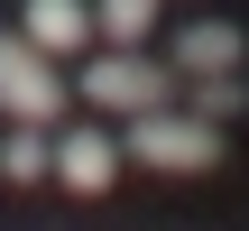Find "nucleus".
Listing matches in <instances>:
<instances>
[{
	"label": "nucleus",
	"instance_id": "nucleus-1",
	"mask_svg": "<svg viewBox=\"0 0 249 231\" xmlns=\"http://www.w3.org/2000/svg\"><path fill=\"white\" fill-rule=\"evenodd\" d=\"M129 157H148L166 176H203V167H222V130L203 111H139L129 120Z\"/></svg>",
	"mask_w": 249,
	"mask_h": 231
},
{
	"label": "nucleus",
	"instance_id": "nucleus-2",
	"mask_svg": "<svg viewBox=\"0 0 249 231\" xmlns=\"http://www.w3.org/2000/svg\"><path fill=\"white\" fill-rule=\"evenodd\" d=\"M166 93H176V74L166 65H148V56H102L92 74H83V102L92 111H120V120H139V111H166Z\"/></svg>",
	"mask_w": 249,
	"mask_h": 231
},
{
	"label": "nucleus",
	"instance_id": "nucleus-3",
	"mask_svg": "<svg viewBox=\"0 0 249 231\" xmlns=\"http://www.w3.org/2000/svg\"><path fill=\"white\" fill-rule=\"evenodd\" d=\"M0 111H9V120H37V130L65 111V83H55L46 56H37L28 37H9V28H0Z\"/></svg>",
	"mask_w": 249,
	"mask_h": 231
},
{
	"label": "nucleus",
	"instance_id": "nucleus-4",
	"mask_svg": "<svg viewBox=\"0 0 249 231\" xmlns=\"http://www.w3.org/2000/svg\"><path fill=\"white\" fill-rule=\"evenodd\" d=\"M55 176H65L74 194H102V185L120 176V148H111L102 130H65V139H55Z\"/></svg>",
	"mask_w": 249,
	"mask_h": 231
},
{
	"label": "nucleus",
	"instance_id": "nucleus-5",
	"mask_svg": "<svg viewBox=\"0 0 249 231\" xmlns=\"http://www.w3.org/2000/svg\"><path fill=\"white\" fill-rule=\"evenodd\" d=\"M240 56H249V37L222 28V19H194L176 37V74H240Z\"/></svg>",
	"mask_w": 249,
	"mask_h": 231
},
{
	"label": "nucleus",
	"instance_id": "nucleus-6",
	"mask_svg": "<svg viewBox=\"0 0 249 231\" xmlns=\"http://www.w3.org/2000/svg\"><path fill=\"white\" fill-rule=\"evenodd\" d=\"M37 56H74L83 37H92V9L83 0H28V28H18Z\"/></svg>",
	"mask_w": 249,
	"mask_h": 231
},
{
	"label": "nucleus",
	"instance_id": "nucleus-7",
	"mask_svg": "<svg viewBox=\"0 0 249 231\" xmlns=\"http://www.w3.org/2000/svg\"><path fill=\"white\" fill-rule=\"evenodd\" d=\"M46 167H55V139H46L37 120H18V130L0 139V176H18V185H37Z\"/></svg>",
	"mask_w": 249,
	"mask_h": 231
},
{
	"label": "nucleus",
	"instance_id": "nucleus-8",
	"mask_svg": "<svg viewBox=\"0 0 249 231\" xmlns=\"http://www.w3.org/2000/svg\"><path fill=\"white\" fill-rule=\"evenodd\" d=\"M92 19H102V28H111V46H139V37H148V28H157V0H102V9H92Z\"/></svg>",
	"mask_w": 249,
	"mask_h": 231
},
{
	"label": "nucleus",
	"instance_id": "nucleus-9",
	"mask_svg": "<svg viewBox=\"0 0 249 231\" xmlns=\"http://www.w3.org/2000/svg\"><path fill=\"white\" fill-rule=\"evenodd\" d=\"M222 111H240V74H203V120H222Z\"/></svg>",
	"mask_w": 249,
	"mask_h": 231
}]
</instances>
